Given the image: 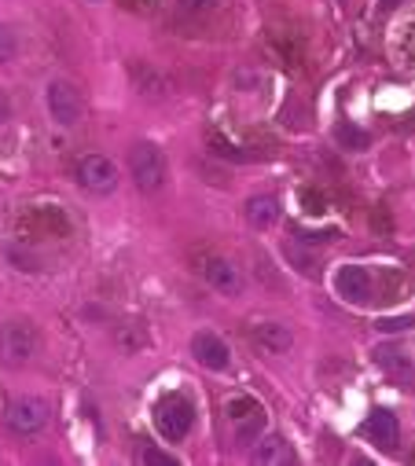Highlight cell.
I'll list each match as a JSON object with an SVG mask.
<instances>
[{"instance_id": "6da1fadb", "label": "cell", "mask_w": 415, "mask_h": 466, "mask_svg": "<svg viewBox=\"0 0 415 466\" xmlns=\"http://www.w3.org/2000/svg\"><path fill=\"white\" fill-rule=\"evenodd\" d=\"M155 426H158V433H162L169 444H180V441L191 433V426H195V408H191V400H187L184 393H166V397L155 404Z\"/></svg>"}, {"instance_id": "7a4b0ae2", "label": "cell", "mask_w": 415, "mask_h": 466, "mask_svg": "<svg viewBox=\"0 0 415 466\" xmlns=\"http://www.w3.org/2000/svg\"><path fill=\"white\" fill-rule=\"evenodd\" d=\"M129 173H133V180L144 195H155L166 184V155L155 144L140 140V144L129 147Z\"/></svg>"}, {"instance_id": "3957f363", "label": "cell", "mask_w": 415, "mask_h": 466, "mask_svg": "<svg viewBox=\"0 0 415 466\" xmlns=\"http://www.w3.org/2000/svg\"><path fill=\"white\" fill-rule=\"evenodd\" d=\"M37 330L26 323V319H8L5 327H0V360L19 368L26 360H34L37 353Z\"/></svg>"}, {"instance_id": "277c9868", "label": "cell", "mask_w": 415, "mask_h": 466, "mask_svg": "<svg viewBox=\"0 0 415 466\" xmlns=\"http://www.w3.org/2000/svg\"><path fill=\"white\" fill-rule=\"evenodd\" d=\"M5 422H8L12 433L34 437V433H41L48 426V400H41V397H19V400L8 404Z\"/></svg>"}, {"instance_id": "5b68a950", "label": "cell", "mask_w": 415, "mask_h": 466, "mask_svg": "<svg viewBox=\"0 0 415 466\" xmlns=\"http://www.w3.org/2000/svg\"><path fill=\"white\" fill-rule=\"evenodd\" d=\"M118 180H122V173L107 155H85L77 162V184L92 195H111L118 187Z\"/></svg>"}, {"instance_id": "8992f818", "label": "cell", "mask_w": 415, "mask_h": 466, "mask_svg": "<svg viewBox=\"0 0 415 466\" xmlns=\"http://www.w3.org/2000/svg\"><path fill=\"white\" fill-rule=\"evenodd\" d=\"M48 114H52V122H56V126H77V122H81V114H85V99H81V92H77L70 81L56 77V81L48 85Z\"/></svg>"}, {"instance_id": "52a82bcc", "label": "cell", "mask_w": 415, "mask_h": 466, "mask_svg": "<svg viewBox=\"0 0 415 466\" xmlns=\"http://www.w3.org/2000/svg\"><path fill=\"white\" fill-rule=\"evenodd\" d=\"M335 290L349 305H371L375 301V276L364 265H342L335 272Z\"/></svg>"}, {"instance_id": "ba28073f", "label": "cell", "mask_w": 415, "mask_h": 466, "mask_svg": "<svg viewBox=\"0 0 415 466\" xmlns=\"http://www.w3.org/2000/svg\"><path fill=\"white\" fill-rule=\"evenodd\" d=\"M228 419L236 422V441L239 444H250L265 433V411L258 408V400L250 397H239V400H228Z\"/></svg>"}, {"instance_id": "9c48e42d", "label": "cell", "mask_w": 415, "mask_h": 466, "mask_svg": "<svg viewBox=\"0 0 415 466\" xmlns=\"http://www.w3.org/2000/svg\"><path fill=\"white\" fill-rule=\"evenodd\" d=\"M191 357H195L202 368H210V371H225V368L232 364V349L225 345L221 334L198 330V334L191 338Z\"/></svg>"}, {"instance_id": "30bf717a", "label": "cell", "mask_w": 415, "mask_h": 466, "mask_svg": "<svg viewBox=\"0 0 415 466\" xmlns=\"http://www.w3.org/2000/svg\"><path fill=\"white\" fill-rule=\"evenodd\" d=\"M202 279L210 283L218 294H225V298H239V294H243V272H239L228 258H206Z\"/></svg>"}, {"instance_id": "8fae6325", "label": "cell", "mask_w": 415, "mask_h": 466, "mask_svg": "<svg viewBox=\"0 0 415 466\" xmlns=\"http://www.w3.org/2000/svg\"><path fill=\"white\" fill-rule=\"evenodd\" d=\"M364 437H368L375 448L393 451V448L400 444V422H397V415L386 411V408H375V411L364 419Z\"/></svg>"}, {"instance_id": "7c38bea8", "label": "cell", "mask_w": 415, "mask_h": 466, "mask_svg": "<svg viewBox=\"0 0 415 466\" xmlns=\"http://www.w3.org/2000/svg\"><path fill=\"white\" fill-rule=\"evenodd\" d=\"M375 364H379V368L386 371V379H393V382H411V375H415V364H411V357H408V349L397 345V341H386V345L375 349Z\"/></svg>"}, {"instance_id": "4fadbf2b", "label": "cell", "mask_w": 415, "mask_h": 466, "mask_svg": "<svg viewBox=\"0 0 415 466\" xmlns=\"http://www.w3.org/2000/svg\"><path fill=\"white\" fill-rule=\"evenodd\" d=\"M290 459H294V451H290L287 441L276 437V433H261L258 444L250 448V462H254V466H283V462H290Z\"/></svg>"}, {"instance_id": "5bb4252c", "label": "cell", "mask_w": 415, "mask_h": 466, "mask_svg": "<svg viewBox=\"0 0 415 466\" xmlns=\"http://www.w3.org/2000/svg\"><path fill=\"white\" fill-rule=\"evenodd\" d=\"M247 220L254 224V228H261V231H268L276 220H279V198L276 195H254V198H247Z\"/></svg>"}, {"instance_id": "9a60e30c", "label": "cell", "mask_w": 415, "mask_h": 466, "mask_svg": "<svg viewBox=\"0 0 415 466\" xmlns=\"http://www.w3.org/2000/svg\"><path fill=\"white\" fill-rule=\"evenodd\" d=\"M254 341H258V349H265V353H287V349L294 345V334L283 323H258Z\"/></svg>"}, {"instance_id": "2e32d148", "label": "cell", "mask_w": 415, "mask_h": 466, "mask_svg": "<svg viewBox=\"0 0 415 466\" xmlns=\"http://www.w3.org/2000/svg\"><path fill=\"white\" fill-rule=\"evenodd\" d=\"M283 254L290 258V265H294L301 276H320V258H317L313 250H305L301 243H298V247H294V243H287V247H283Z\"/></svg>"}, {"instance_id": "e0dca14e", "label": "cell", "mask_w": 415, "mask_h": 466, "mask_svg": "<svg viewBox=\"0 0 415 466\" xmlns=\"http://www.w3.org/2000/svg\"><path fill=\"white\" fill-rule=\"evenodd\" d=\"M221 0H177V15L180 19H206Z\"/></svg>"}, {"instance_id": "ac0fdd59", "label": "cell", "mask_w": 415, "mask_h": 466, "mask_svg": "<svg viewBox=\"0 0 415 466\" xmlns=\"http://www.w3.org/2000/svg\"><path fill=\"white\" fill-rule=\"evenodd\" d=\"M137 462H144V466H177V455H169V451H162L155 444H140L137 448Z\"/></svg>"}, {"instance_id": "d6986e66", "label": "cell", "mask_w": 415, "mask_h": 466, "mask_svg": "<svg viewBox=\"0 0 415 466\" xmlns=\"http://www.w3.org/2000/svg\"><path fill=\"white\" fill-rule=\"evenodd\" d=\"M335 137H339L342 147H349V151H364V147H368V133H360V129H353V126H339Z\"/></svg>"}, {"instance_id": "ffe728a7", "label": "cell", "mask_w": 415, "mask_h": 466, "mask_svg": "<svg viewBox=\"0 0 415 466\" xmlns=\"http://www.w3.org/2000/svg\"><path fill=\"white\" fill-rule=\"evenodd\" d=\"M15 52H19L15 30H12V26H5V23H0V63H8V59H15Z\"/></svg>"}, {"instance_id": "44dd1931", "label": "cell", "mask_w": 415, "mask_h": 466, "mask_svg": "<svg viewBox=\"0 0 415 466\" xmlns=\"http://www.w3.org/2000/svg\"><path fill=\"white\" fill-rule=\"evenodd\" d=\"M415 327V316H393V319H379V330H404Z\"/></svg>"}, {"instance_id": "7402d4cb", "label": "cell", "mask_w": 415, "mask_h": 466, "mask_svg": "<svg viewBox=\"0 0 415 466\" xmlns=\"http://www.w3.org/2000/svg\"><path fill=\"white\" fill-rule=\"evenodd\" d=\"M397 5H404V0H379V12H393Z\"/></svg>"}, {"instance_id": "603a6c76", "label": "cell", "mask_w": 415, "mask_h": 466, "mask_svg": "<svg viewBox=\"0 0 415 466\" xmlns=\"http://www.w3.org/2000/svg\"><path fill=\"white\" fill-rule=\"evenodd\" d=\"M8 114H12V106H8V99H5V96H0V122H5Z\"/></svg>"}]
</instances>
